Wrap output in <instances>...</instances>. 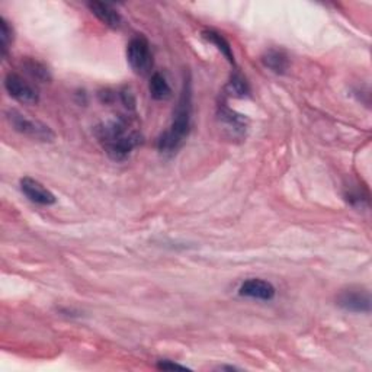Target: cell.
<instances>
[{"label":"cell","instance_id":"cell-15","mask_svg":"<svg viewBox=\"0 0 372 372\" xmlns=\"http://www.w3.org/2000/svg\"><path fill=\"white\" fill-rule=\"evenodd\" d=\"M12 41H13V29L9 25V22L5 18H2L0 19V44H2L3 55H6Z\"/></svg>","mask_w":372,"mask_h":372},{"label":"cell","instance_id":"cell-3","mask_svg":"<svg viewBox=\"0 0 372 372\" xmlns=\"http://www.w3.org/2000/svg\"><path fill=\"white\" fill-rule=\"evenodd\" d=\"M6 120L9 121V124L15 131H18L22 136H26L29 139L44 143H50L55 139V134L48 125L42 124L37 120H31V118H28L26 115L21 114L17 109H9L6 112Z\"/></svg>","mask_w":372,"mask_h":372},{"label":"cell","instance_id":"cell-2","mask_svg":"<svg viewBox=\"0 0 372 372\" xmlns=\"http://www.w3.org/2000/svg\"><path fill=\"white\" fill-rule=\"evenodd\" d=\"M98 139L114 160L127 159L141 140L137 132H128V125L121 118L99 127Z\"/></svg>","mask_w":372,"mask_h":372},{"label":"cell","instance_id":"cell-6","mask_svg":"<svg viewBox=\"0 0 372 372\" xmlns=\"http://www.w3.org/2000/svg\"><path fill=\"white\" fill-rule=\"evenodd\" d=\"M5 87L8 94L25 105H35L39 100V95L37 89L29 85L22 76L17 73H8L5 78Z\"/></svg>","mask_w":372,"mask_h":372},{"label":"cell","instance_id":"cell-5","mask_svg":"<svg viewBox=\"0 0 372 372\" xmlns=\"http://www.w3.org/2000/svg\"><path fill=\"white\" fill-rule=\"evenodd\" d=\"M337 305L349 312H369L371 311V295L365 288L361 287H349L342 291L337 299Z\"/></svg>","mask_w":372,"mask_h":372},{"label":"cell","instance_id":"cell-13","mask_svg":"<svg viewBox=\"0 0 372 372\" xmlns=\"http://www.w3.org/2000/svg\"><path fill=\"white\" fill-rule=\"evenodd\" d=\"M202 37L208 42L214 44V46L217 47V50L221 51V54L224 55L231 64H234V54H233L231 46H230V42L224 37H222L220 33L214 31V29H205V31H202Z\"/></svg>","mask_w":372,"mask_h":372},{"label":"cell","instance_id":"cell-1","mask_svg":"<svg viewBox=\"0 0 372 372\" xmlns=\"http://www.w3.org/2000/svg\"><path fill=\"white\" fill-rule=\"evenodd\" d=\"M191 116H192L191 85L189 82L188 83L185 82L179 102H177V107L173 114V121L169 130L163 132L157 140V147L160 152L172 153L184 144L191 130Z\"/></svg>","mask_w":372,"mask_h":372},{"label":"cell","instance_id":"cell-10","mask_svg":"<svg viewBox=\"0 0 372 372\" xmlns=\"http://www.w3.org/2000/svg\"><path fill=\"white\" fill-rule=\"evenodd\" d=\"M87 8L103 25H107V26H109L112 29H120L123 26V24H124L120 12H118L116 9H114L108 3L89 2Z\"/></svg>","mask_w":372,"mask_h":372},{"label":"cell","instance_id":"cell-9","mask_svg":"<svg viewBox=\"0 0 372 372\" xmlns=\"http://www.w3.org/2000/svg\"><path fill=\"white\" fill-rule=\"evenodd\" d=\"M218 120L224 130L229 131L231 137H243L246 128H247V120L243 115H239L237 112L222 107L218 111Z\"/></svg>","mask_w":372,"mask_h":372},{"label":"cell","instance_id":"cell-17","mask_svg":"<svg viewBox=\"0 0 372 372\" xmlns=\"http://www.w3.org/2000/svg\"><path fill=\"white\" fill-rule=\"evenodd\" d=\"M157 368L159 369H169V371H173V369H181V371H185L186 369V366H184V365H179V364H173V362H170V361H160L159 364H157Z\"/></svg>","mask_w":372,"mask_h":372},{"label":"cell","instance_id":"cell-16","mask_svg":"<svg viewBox=\"0 0 372 372\" xmlns=\"http://www.w3.org/2000/svg\"><path fill=\"white\" fill-rule=\"evenodd\" d=\"M229 89L230 92L234 94L236 96H245L247 94V83L245 82V79L242 76H239V74H236V76H233L230 85H229Z\"/></svg>","mask_w":372,"mask_h":372},{"label":"cell","instance_id":"cell-7","mask_svg":"<svg viewBox=\"0 0 372 372\" xmlns=\"http://www.w3.org/2000/svg\"><path fill=\"white\" fill-rule=\"evenodd\" d=\"M21 189L29 201H33L38 205L50 206L57 202L54 193L44 186L41 182L33 179V177H24L21 181Z\"/></svg>","mask_w":372,"mask_h":372},{"label":"cell","instance_id":"cell-11","mask_svg":"<svg viewBox=\"0 0 372 372\" xmlns=\"http://www.w3.org/2000/svg\"><path fill=\"white\" fill-rule=\"evenodd\" d=\"M262 63L265 67L269 69L271 71L276 74H284L290 69V60L288 55L281 50H267L262 55Z\"/></svg>","mask_w":372,"mask_h":372},{"label":"cell","instance_id":"cell-12","mask_svg":"<svg viewBox=\"0 0 372 372\" xmlns=\"http://www.w3.org/2000/svg\"><path fill=\"white\" fill-rule=\"evenodd\" d=\"M22 67L25 69V71L31 76L33 79L41 82V83H48L51 82V73L47 69V66L38 62L37 58H29L26 57L25 60L22 62Z\"/></svg>","mask_w":372,"mask_h":372},{"label":"cell","instance_id":"cell-8","mask_svg":"<svg viewBox=\"0 0 372 372\" xmlns=\"http://www.w3.org/2000/svg\"><path fill=\"white\" fill-rule=\"evenodd\" d=\"M239 294L246 299H253V300H260V301H271L274 300V296L276 294L275 287L271 282L251 278L245 281L239 288Z\"/></svg>","mask_w":372,"mask_h":372},{"label":"cell","instance_id":"cell-14","mask_svg":"<svg viewBox=\"0 0 372 372\" xmlns=\"http://www.w3.org/2000/svg\"><path fill=\"white\" fill-rule=\"evenodd\" d=\"M148 89H150L152 98L156 100H168L172 98V89L165 76H161L160 73L153 74Z\"/></svg>","mask_w":372,"mask_h":372},{"label":"cell","instance_id":"cell-4","mask_svg":"<svg viewBox=\"0 0 372 372\" xmlns=\"http://www.w3.org/2000/svg\"><path fill=\"white\" fill-rule=\"evenodd\" d=\"M127 58L131 69L137 74L144 76V74L150 73L153 67V54L150 50V44L143 35L134 37L128 42Z\"/></svg>","mask_w":372,"mask_h":372}]
</instances>
